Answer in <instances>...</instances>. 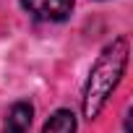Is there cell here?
Listing matches in <instances>:
<instances>
[{
    "label": "cell",
    "instance_id": "cell-1",
    "mask_svg": "<svg viewBox=\"0 0 133 133\" xmlns=\"http://www.w3.org/2000/svg\"><path fill=\"white\" fill-rule=\"evenodd\" d=\"M125 65H128V37H117L112 39V44L102 50V55L97 57V63L89 71V81L84 89V117L86 120L99 117L110 94L117 89L125 73Z\"/></svg>",
    "mask_w": 133,
    "mask_h": 133
},
{
    "label": "cell",
    "instance_id": "cell-2",
    "mask_svg": "<svg viewBox=\"0 0 133 133\" xmlns=\"http://www.w3.org/2000/svg\"><path fill=\"white\" fill-rule=\"evenodd\" d=\"M21 5L39 21H63L68 18L73 0H21Z\"/></svg>",
    "mask_w": 133,
    "mask_h": 133
},
{
    "label": "cell",
    "instance_id": "cell-3",
    "mask_svg": "<svg viewBox=\"0 0 133 133\" xmlns=\"http://www.w3.org/2000/svg\"><path fill=\"white\" fill-rule=\"evenodd\" d=\"M34 117V107L29 102H16L5 117V133H29Z\"/></svg>",
    "mask_w": 133,
    "mask_h": 133
},
{
    "label": "cell",
    "instance_id": "cell-4",
    "mask_svg": "<svg viewBox=\"0 0 133 133\" xmlns=\"http://www.w3.org/2000/svg\"><path fill=\"white\" fill-rule=\"evenodd\" d=\"M42 133H76V115L71 110H57L44 123Z\"/></svg>",
    "mask_w": 133,
    "mask_h": 133
}]
</instances>
